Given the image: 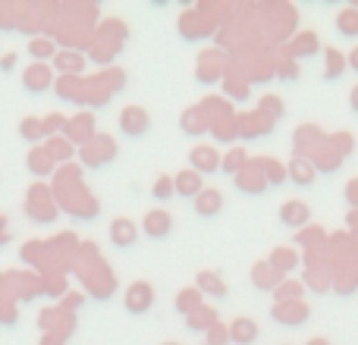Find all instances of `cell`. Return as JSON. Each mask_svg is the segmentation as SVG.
<instances>
[{
	"mask_svg": "<svg viewBox=\"0 0 358 345\" xmlns=\"http://www.w3.org/2000/svg\"><path fill=\"white\" fill-rule=\"evenodd\" d=\"M346 63H349V69H355L358 73V47L352 50V54H346Z\"/></svg>",
	"mask_w": 358,
	"mask_h": 345,
	"instance_id": "cell-50",
	"label": "cell"
},
{
	"mask_svg": "<svg viewBox=\"0 0 358 345\" xmlns=\"http://www.w3.org/2000/svg\"><path fill=\"white\" fill-rule=\"evenodd\" d=\"M271 317L283 327H305L311 321V308L305 302H277L271 308Z\"/></svg>",
	"mask_w": 358,
	"mask_h": 345,
	"instance_id": "cell-6",
	"label": "cell"
},
{
	"mask_svg": "<svg viewBox=\"0 0 358 345\" xmlns=\"http://www.w3.org/2000/svg\"><path fill=\"white\" fill-rule=\"evenodd\" d=\"M236 189L242 191V195H264L267 191V176H264V161H248L242 172L236 176Z\"/></svg>",
	"mask_w": 358,
	"mask_h": 345,
	"instance_id": "cell-3",
	"label": "cell"
},
{
	"mask_svg": "<svg viewBox=\"0 0 358 345\" xmlns=\"http://www.w3.org/2000/svg\"><path fill=\"white\" fill-rule=\"evenodd\" d=\"M258 110L264 113V117H271L273 123H277V119H283V101L280 98H273V94H267V98H261V104H258Z\"/></svg>",
	"mask_w": 358,
	"mask_h": 345,
	"instance_id": "cell-39",
	"label": "cell"
},
{
	"mask_svg": "<svg viewBox=\"0 0 358 345\" xmlns=\"http://www.w3.org/2000/svg\"><path fill=\"white\" fill-rule=\"evenodd\" d=\"M10 242V233H6V220L0 216V245H6Z\"/></svg>",
	"mask_w": 358,
	"mask_h": 345,
	"instance_id": "cell-51",
	"label": "cell"
},
{
	"mask_svg": "<svg viewBox=\"0 0 358 345\" xmlns=\"http://www.w3.org/2000/svg\"><path fill=\"white\" fill-rule=\"evenodd\" d=\"M349 101H352V110L358 113V85H355V91H352V94H349Z\"/></svg>",
	"mask_w": 358,
	"mask_h": 345,
	"instance_id": "cell-53",
	"label": "cell"
},
{
	"mask_svg": "<svg viewBox=\"0 0 358 345\" xmlns=\"http://www.w3.org/2000/svg\"><path fill=\"white\" fill-rule=\"evenodd\" d=\"M182 129H185V135H204V132L210 129V123H208V117L201 113V107H189V110L182 113Z\"/></svg>",
	"mask_w": 358,
	"mask_h": 345,
	"instance_id": "cell-30",
	"label": "cell"
},
{
	"mask_svg": "<svg viewBox=\"0 0 358 345\" xmlns=\"http://www.w3.org/2000/svg\"><path fill=\"white\" fill-rule=\"evenodd\" d=\"M138 242V226L132 220H126V216H117V220H110V245L113 248H132Z\"/></svg>",
	"mask_w": 358,
	"mask_h": 345,
	"instance_id": "cell-13",
	"label": "cell"
},
{
	"mask_svg": "<svg viewBox=\"0 0 358 345\" xmlns=\"http://www.w3.org/2000/svg\"><path fill=\"white\" fill-rule=\"evenodd\" d=\"M223 207V191L220 189H204L195 198V214L198 216H217Z\"/></svg>",
	"mask_w": 358,
	"mask_h": 345,
	"instance_id": "cell-24",
	"label": "cell"
},
{
	"mask_svg": "<svg viewBox=\"0 0 358 345\" xmlns=\"http://www.w3.org/2000/svg\"><path fill=\"white\" fill-rule=\"evenodd\" d=\"M189 170H195L198 176H214L217 170H220V154H217L210 145H198V148H192L189 154Z\"/></svg>",
	"mask_w": 358,
	"mask_h": 345,
	"instance_id": "cell-11",
	"label": "cell"
},
{
	"mask_svg": "<svg viewBox=\"0 0 358 345\" xmlns=\"http://www.w3.org/2000/svg\"><path fill=\"white\" fill-rule=\"evenodd\" d=\"M227 94H229V98H236V101H245L248 82L245 79H227Z\"/></svg>",
	"mask_w": 358,
	"mask_h": 345,
	"instance_id": "cell-44",
	"label": "cell"
},
{
	"mask_svg": "<svg viewBox=\"0 0 358 345\" xmlns=\"http://www.w3.org/2000/svg\"><path fill=\"white\" fill-rule=\"evenodd\" d=\"M299 242H302V245H315V242H324V229H321V226H305L302 233H299Z\"/></svg>",
	"mask_w": 358,
	"mask_h": 345,
	"instance_id": "cell-46",
	"label": "cell"
},
{
	"mask_svg": "<svg viewBox=\"0 0 358 345\" xmlns=\"http://www.w3.org/2000/svg\"><path fill=\"white\" fill-rule=\"evenodd\" d=\"M151 195H155L157 201H167V198H173V195H176V189H173V176H157V179H155V185H151Z\"/></svg>",
	"mask_w": 358,
	"mask_h": 345,
	"instance_id": "cell-40",
	"label": "cell"
},
{
	"mask_svg": "<svg viewBox=\"0 0 358 345\" xmlns=\"http://www.w3.org/2000/svg\"><path fill=\"white\" fill-rule=\"evenodd\" d=\"M179 35L185 41H198V38L210 35V22L204 19V10H189L182 19H179Z\"/></svg>",
	"mask_w": 358,
	"mask_h": 345,
	"instance_id": "cell-12",
	"label": "cell"
},
{
	"mask_svg": "<svg viewBox=\"0 0 358 345\" xmlns=\"http://www.w3.org/2000/svg\"><path fill=\"white\" fill-rule=\"evenodd\" d=\"M327 145L336 151V154L343 157V161H346V154H349V151H352V138H349L346 132H334V135L327 138Z\"/></svg>",
	"mask_w": 358,
	"mask_h": 345,
	"instance_id": "cell-42",
	"label": "cell"
},
{
	"mask_svg": "<svg viewBox=\"0 0 358 345\" xmlns=\"http://www.w3.org/2000/svg\"><path fill=\"white\" fill-rule=\"evenodd\" d=\"M0 286H3V277H0Z\"/></svg>",
	"mask_w": 358,
	"mask_h": 345,
	"instance_id": "cell-56",
	"label": "cell"
},
{
	"mask_svg": "<svg viewBox=\"0 0 358 345\" xmlns=\"http://www.w3.org/2000/svg\"><path fill=\"white\" fill-rule=\"evenodd\" d=\"M29 57H31L35 63L54 60V57H57V41H54V38H48V35L31 38V41H29Z\"/></svg>",
	"mask_w": 358,
	"mask_h": 345,
	"instance_id": "cell-27",
	"label": "cell"
},
{
	"mask_svg": "<svg viewBox=\"0 0 358 345\" xmlns=\"http://www.w3.org/2000/svg\"><path fill=\"white\" fill-rule=\"evenodd\" d=\"M277 75H280V82H296L299 79V66H296V60H280V66H277Z\"/></svg>",
	"mask_w": 358,
	"mask_h": 345,
	"instance_id": "cell-43",
	"label": "cell"
},
{
	"mask_svg": "<svg viewBox=\"0 0 358 345\" xmlns=\"http://www.w3.org/2000/svg\"><path fill=\"white\" fill-rule=\"evenodd\" d=\"M336 31L343 38H358V10L355 6H343L336 13Z\"/></svg>",
	"mask_w": 358,
	"mask_h": 345,
	"instance_id": "cell-33",
	"label": "cell"
},
{
	"mask_svg": "<svg viewBox=\"0 0 358 345\" xmlns=\"http://www.w3.org/2000/svg\"><path fill=\"white\" fill-rule=\"evenodd\" d=\"M343 195H346V204H349V207L358 210V179L346 182V191H343Z\"/></svg>",
	"mask_w": 358,
	"mask_h": 345,
	"instance_id": "cell-47",
	"label": "cell"
},
{
	"mask_svg": "<svg viewBox=\"0 0 358 345\" xmlns=\"http://www.w3.org/2000/svg\"><path fill=\"white\" fill-rule=\"evenodd\" d=\"M267 264H271L280 277H286L289 270H296V267H299V254L292 251V248H273L271 258H267Z\"/></svg>",
	"mask_w": 358,
	"mask_h": 345,
	"instance_id": "cell-28",
	"label": "cell"
},
{
	"mask_svg": "<svg viewBox=\"0 0 358 345\" xmlns=\"http://www.w3.org/2000/svg\"><path fill=\"white\" fill-rule=\"evenodd\" d=\"M54 69H60V75H82V69H85V57H82L76 47H69V50H57V57H54Z\"/></svg>",
	"mask_w": 358,
	"mask_h": 345,
	"instance_id": "cell-21",
	"label": "cell"
},
{
	"mask_svg": "<svg viewBox=\"0 0 358 345\" xmlns=\"http://www.w3.org/2000/svg\"><path fill=\"white\" fill-rule=\"evenodd\" d=\"M248 161H252V157H248L245 151H242V148H233V151H229L227 157H220V170H223V172H229V176L236 179V176H239V172H242V167H245Z\"/></svg>",
	"mask_w": 358,
	"mask_h": 345,
	"instance_id": "cell-34",
	"label": "cell"
},
{
	"mask_svg": "<svg viewBox=\"0 0 358 345\" xmlns=\"http://www.w3.org/2000/svg\"><path fill=\"white\" fill-rule=\"evenodd\" d=\"M236 126H239V135L242 138H264L267 132L273 129V119L264 117V113L255 107L252 113H242V117H236Z\"/></svg>",
	"mask_w": 358,
	"mask_h": 345,
	"instance_id": "cell-9",
	"label": "cell"
},
{
	"mask_svg": "<svg viewBox=\"0 0 358 345\" xmlns=\"http://www.w3.org/2000/svg\"><path fill=\"white\" fill-rule=\"evenodd\" d=\"M286 172H289V182L292 185H302V189L315 185V179H317V170H315V163H311L308 157H292L289 167H286Z\"/></svg>",
	"mask_w": 358,
	"mask_h": 345,
	"instance_id": "cell-20",
	"label": "cell"
},
{
	"mask_svg": "<svg viewBox=\"0 0 358 345\" xmlns=\"http://www.w3.org/2000/svg\"><path fill=\"white\" fill-rule=\"evenodd\" d=\"M346 69H349L346 54H340L336 47H327V50H324V79H327V82H340Z\"/></svg>",
	"mask_w": 358,
	"mask_h": 345,
	"instance_id": "cell-25",
	"label": "cell"
},
{
	"mask_svg": "<svg viewBox=\"0 0 358 345\" xmlns=\"http://www.w3.org/2000/svg\"><path fill=\"white\" fill-rule=\"evenodd\" d=\"M19 135H22L25 142H41V138H44L41 119H35V117H25L22 123H19Z\"/></svg>",
	"mask_w": 358,
	"mask_h": 345,
	"instance_id": "cell-38",
	"label": "cell"
},
{
	"mask_svg": "<svg viewBox=\"0 0 358 345\" xmlns=\"http://www.w3.org/2000/svg\"><path fill=\"white\" fill-rule=\"evenodd\" d=\"M214 323H217V308H208V304H201L195 314L185 317V327H189L192 333H208Z\"/></svg>",
	"mask_w": 358,
	"mask_h": 345,
	"instance_id": "cell-29",
	"label": "cell"
},
{
	"mask_svg": "<svg viewBox=\"0 0 358 345\" xmlns=\"http://www.w3.org/2000/svg\"><path fill=\"white\" fill-rule=\"evenodd\" d=\"M321 50V41H317L315 31H299L289 41V60H308Z\"/></svg>",
	"mask_w": 358,
	"mask_h": 345,
	"instance_id": "cell-19",
	"label": "cell"
},
{
	"mask_svg": "<svg viewBox=\"0 0 358 345\" xmlns=\"http://www.w3.org/2000/svg\"><path fill=\"white\" fill-rule=\"evenodd\" d=\"M25 167H29V172H35L38 179H48V176H54L57 163L50 161V154L44 148H31L29 157H25Z\"/></svg>",
	"mask_w": 358,
	"mask_h": 345,
	"instance_id": "cell-23",
	"label": "cell"
},
{
	"mask_svg": "<svg viewBox=\"0 0 358 345\" xmlns=\"http://www.w3.org/2000/svg\"><path fill=\"white\" fill-rule=\"evenodd\" d=\"M0 69H3V73H13V69H16V54H6L3 60H0Z\"/></svg>",
	"mask_w": 358,
	"mask_h": 345,
	"instance_id": "cell-48",
	"label": "cell"
},
{
	"mask_svg": "<svg viewBox=\"0 0 358 345\" xmlns=\"http://www.w3.org/2000/svg\"><path fill=\"white\" fill-rule=\"evenodd\" d=\"M94 135H98V129H94L92 113H79V117H69V119H66L63 138H66L69 145H79V148H85V145L92 142Z\"/></svg>",
	"mask_w": 358,
	"mask_h": 345,
	"instance_id": "cell-7",
	"label": "cell"
},
{
	"mask_svg": "<svg viewBox=\"0 0 358 345\" xmlns=\"http://www.w3.org/2000/svg\"><path fill=\"white\" fill-rule=\"evenodd\" d=\"M258 336H261V330L252 317H236V321L229 323V342L233 345H255Z\"/></svg>",
	"mask_w": 358,
	"mask_h": 345,
	"instance_id": "cell-17",
	"label": "cell"
},
{
	"mask_svg": "<svg viewBox=\"0 0 358 345\" xmlns=\"http://www.w3.org/2000/svg\"><path fill=\"white\" fill-rule=\"evenodd\" d=\"M50 85H54V73L48 63H29L22 69V88L29 94H44Z\"/></svg>",
	"mask_w": 358,
	"mask_h": 345,
	"instance_id": "cell-8",
	"label": "cell"
},
{
	"mask_svg": "<svg viewBox=\"0 0 358 345\" xmlns=\"http://www.w3.org/2000/svg\"><path fill=\"white\" fill-rule=\"evenodd\" d=\"M252 283L258 286L261 292H277V286L283 283V277H280V273L273 270L267 260H261V264L252 267Z\"/></svg>",
	"mask_w": 358,
	"mask_h": 345,
	"instance_id": "cell-22",
	"label": "cell"
},
{
	"mask_svg": "<svg viewBox=\"0 0 358 345\" xmlns=\"http://www.w3.org/2000/svg\"><path fill=\"white\" fill-rule=\"evenodd\" d=\"M66 339L63 336H57V333H44V339H41V345H63Z\"/></svg>",
	"mask_w": 358,
	"mask_h": 345,
	"instance_id": "cell-49",
	"label": "cell"
},
{
	"mask_svg": "<svg viewBox=\"0 0 358 345\" xmlns=\"http://www.w3.org/2000/svg\"><path fill=\"white\" fill-rule=\"evenodd\" d=\"M277 302H302L305 295V283H296V279H283V283L277 286Z\"/></svg>",
	"mask_w": 358,
	"mask_h": 345,
	"instance_id": "cell-35",
	"label": "cell"
},
{
	"mask_svg": "<svg viewBox=\"0 0 358 345\" xmlns=\"http://www.w3.org/2000/svg\"><path fill=\"white\" fill-rule=\"evenodd\" d=\"M195 289L201 292V295L217 298V302L229 295V286L223 283V277L217 270H201V273H198V277H195Z\"/></svg>",
	"mask_w": 358,
	"mask_h": 345,
	"instance_id": "cell-15",
	"label": "cell"
},
{
	"mask_svg": "<svg viewBox=\"0 0 358 345\" xmlns=\"http://www.w3.org/2000/svg\"><path fill=\"white\" fill-rule=\"evenodd\" d=\"M19 321V311L13 302H0V323H6V327H16Z\"/></svg>",
	"mask_w": 358,
	"mask_h": 345,
	"instance_id": "cell-45",
	"label": "cell"
},
{
	"mask_svg": "<svg viewBox=\"0 0 358 345\" xmlns=\"http://www.w3.org/2000/svg\"><path fill=\"white\" fill-rule=\"evenodd\" d=\"M308 216H311V210H308V204L305 201H286L283 207H280V223L283 226H292V229H305L308 226Z\"/></svg>",
	"mask_w": 358,
	"mask_h": 345,
	"instance_id": "cell-18",
	"label": "cell"
},
{
	"mask_svg": "<svg viewBox=\"0 0 358 345\" xmlns=\"http://www.w3.org/2000/svg\"><path fill=\"white\" fill-rule=\"evenodd\" d=\"M79 154H82V163H85V167H92V170L107 167V163L117 157V142H113L110 135H104V132H98L85 148H79Z\"/></svg>",
	"mask_w": 358,
	"mask_h": 345,
	"instance_id": "cell-2",
	"label": "cell"
},
{
	"mask_svg": "<svg viewBox=\"0 0 358 345\" xmlns=\"http://www.w3.org/2000/svg\"><path fill=\"white\" fill-rule=\"evenodd\" d=\"M164 345H179V342H164Z\"/></svg>",
	"mask_w": 358,
	"mask_h": 345,
	"instance_id": "cell-55",
	"label": "cell"
},
{
	"mask_svg": "<svg viewBox=\"0 0 358 345\" xmlns=\"http://www.w3.org/2000/svg\"><path fill=\"white\" fill-rule=\"evenodd\" d=\"M204 345H229V327H223L220 321L204 333Z\"/></svg>",
	"mask_w": 358,
	"mask_h": 345,
	"instance_id": "cell-41",
	"label": "cell"
},
{
	"mask_svg": "<svg viewBox=\"0 0 358 345\" xmlns=\"http://www.w3.org/2000/svg\"><path fill=\"white\" fill-rule=\"evenodd\" d=\"M346 223H349V229H355V233H358V210H349Z\"/></svg>",
	"mask_w": 358,
	"mask_h": 345,
	"instance_id": "cell-52",
	"label": "cell"
},
{
	"mask_svg": "<svg viewBox=\"0 0 358 345\" xmlns=\"http://www.w3.org/2000/svg\"><path fill=\"white\" fill-rule=\"evenodd\" d=\"M173 189L179 198H192V201H195L204 191V176H198L195 170H179L173 176Z\"/></svg>",
	"mask_w": 358,
	"mask_h": 345,
	"instance_id": "cell-16",
	"label": "cell"
},
{
	"mask_svg": "<svg viewBox=\"0 0 358 345\" xmlns=\"http://www.w3.org/2000/svg\"><path fill=\"white\" fill-rule=\"evenodd\" d=\"M148 129H151V117H148V110H145V107L129 104V107H123V110H120V132H123V135L142 138Z\"/></svg>",
	"mask_w": 358,
	"mask_h": 345,
	"instance_id": "cell-4",
	"label": "cell"
},
{
	"mask_svg": "<svg viewBox=\"0 0 358 345\" xmlns=\"http://www.w3.org/2000/svg\"><path fill=\"white\" fill-rule=\"evenodd\" d=\"M41 129H44V138L63 135V129H66V117H63V113H48V117L41 119Z\"/></svg>",
	"mask_w": 358,
	"mask_h": 345,
	"instance_id": "cell-37",
	"label": "cell"
},
{
	"mask_svg": "<svg viewBox=\"0 0 358 345\" xmlns=\"http://www.w3.org/2000/svg\"><path fill=\"white\" fill-rule=\"evenodd\" d=\"M264 161V176H267V185H283L289 179V172L280 161H271V157H261Z\"/></svg>",
	"mask_w": 358,
	"mask_h": 345,
	"instance_id": "cell-36",
	"label": "cell"
},
{
	"mask_svg": "<svg viewBox=\"0 0 358 345\" xmlns=\"http://www.w3.org/2000/svg\"><path fill=\"white\" fill-rule=\"evenodd\" d=\"M176 314H182V317H189V314H195L198 308L204 304V295L192 286V289H182V292H176Z\"/></svg>",
	"mask_w": 358,
	"mask_h": 345,
	"instance_id": "cell-31",
	"label": "cell"
},
{
	"mask_svg": "<svg viewBox=\"0 0 358 345\" xmlns=\"http://www.w3.org/2000/svg\"><path fill=\"white\" fill-rule=\"evenodd\" d=\"M44 151L50 154V161L54 163H69L76 157V145H69L63 135H57V138H48V145H44Z\"/></svg>",
	"mask_w": 358,
	"mask_h": 345,
	"instance_id": "cell-32",
	"label": "cell"
},
{
	"mask_svg": "<svg viewBox=\"0 0 358 345\" xmlns=\"http://www.w3.org/2000/svg\"><path fill=\"white\" fill-rule=\"evenodd\" d=\"M308 345H330V342H327V339H311Z\"/></svg>",
	"mask_w": 358,
	"mask_h": 345,
	"instance_id": "cell-54",
	"label": "cell"
},
{
	"mask_svg": "<svg viewBox=\"0 0 358 345\" xmlns=\"http://www.w3.org/2000/svg\"><path fill=\"white\" fill-rule=\"evenodd\" d=\"M57 94H60L63 101H76V104H82V94H85V82L79 79V75H60V79L54 82Z\"/></svg>",
	"mask_w": 358,
	"mask_h": 345,
	"instance_id": "cell-26",
	"label": "cell"
},
{
	"mask_svg": "<svg viewBox=\"0 0 358 345\" xmlns=\"http://www.w3.org/2000/svg\"><path fill=\"white\" fill-rule=\"evenodd\" d=\"M142 233L148 235V239H167V235L173 233V216H170L164 207L148 210L142 220Z\"/></svg>",
	"mask_w": 358,
	"mask_h": 345,
	"instance_id": "cell-10",
	"label": "cell"
},
{
	"mask_svg": "<svg viewBox=\"0 0 358 345\" xmlns=\"http://www.w3.org/2000/svg\"><path fill=\"white\" fill-rule=\"evenodd\" d=\"M223 73V60L217 50H208V54L198 57V66H195V79L201 82V85H214L217 79H220Z\"/></svg>",
	"mask_w": 358,
	"mask_h": 345,
	"instance_id": "cell-14",
	"label": "cell"
},
{
	"mask_svg": "<svg viewBox=\"0 0 358 345\" xmlns=\"http://www.w3.org/2000/svg\"><path fill=\"white\" fill-rule=\"evenodd\" d=\"M25 214L31 216L35 223H54L57 216V204H54V195L48 191V185H31L29 198H25Z\"/></svg>",
	"mask_w": 358,
	"mask_h": 345,
	"instance_id": "cell-1",
	"label": "cell"
},
{
	"mask_svg": "<svg viewBox=\"0 0 358 345\" xmlns=\"http://www.w3.org/2000/svg\"><path fill=\"white\" fill-rule=\"evenodd\" d=\"M155 286L145 283V279H138V283H129V289H126V311L129 314H148L151 308H155Z\"/></svg>",
	"mask_w": 358,
	"mask_h": 345,
	"instance_id": "cell-5",
	"label": "cell"
}]
</instances>
